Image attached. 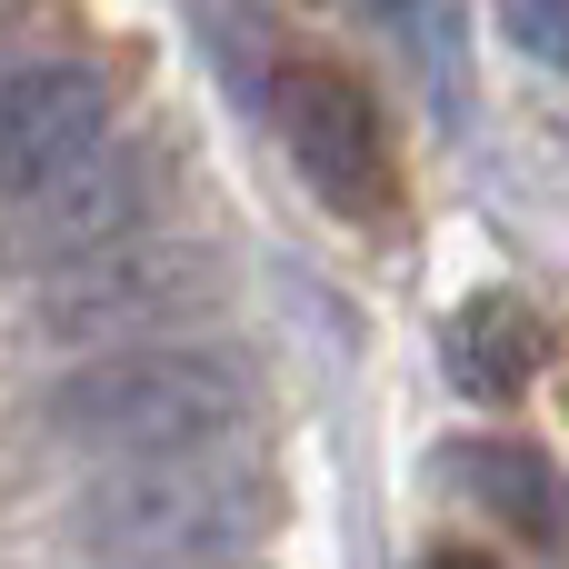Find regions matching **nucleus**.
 Masks as SVG:
<instances>
[{"mask_svg":"<svg viewBox=\"0 0 569 569\" xmlns=\"http://www.w3.org/2000/svg\"><path fill=\"white\" fill-rule=\"evenodd\" d=\"M280 510H290L280 470L220 440V450L110 460L70 500V530L90 540V560H240L280 530Z\"/></svg>","mask_w":569,"mask_h":569,"instance_id":"nucleus-1","label":"nucleus"},{"mask_svg":"<svg viewBox=\"0 0 569 569\" xmlns=\"http://www.w3.org/2000/svg\"><path fill=\"white\" fill-rule=\"evenodd\" d=\"M260 410V370L240 350L210 340H170V350H120V360H80L50 390V430L70 450L110 460H160V450H220L240 440Z\"/></svg>","mask_w":569,"mask_h":569,"instance_id":"nucleus-2","label":"nucleus"},{"mask_svg":"<svg viewBox=\"0 0 569 569\" xmlns=\"http://www.w3.org/2000/svg\"><path fill=\"white\" fill-rule=\"evenodd\" d=\"M220 250L200 240H120L80 270H60L40 290V330L50 340H80L90 360H120V350H170L180 320H210L220 310Z\"/></svg>","mask_w":569,"mask_h":569,"instance_id":"nucleus-3","label":"nucleus"},{"mask_svg":"<svg viewBox=\"0 0 569 569\" xmlns=\"http://www.w3.org/2000/svg\"><path fill=\"white\" fill-rule=\"evenodd\" d=\"M270 120H280L300 180H310L330 210H350V220H380V210H390V140H380V110H370V90H360L350 70H330V60H280Z\"/></svg>","mask_w":569,"mask_h":569,"instance_id":"nucleus-4","label":"nucleus"},{"mask_svg":"<svg viewBox=\"0 0 569 569\" xmlns=\"http://www.w3.org/2000/svg\"><path fill=\"white\" fill-rule=\"evenodd\" d=\"M100 150H110V80L90 60H30L0 80V200L10 210Z\"/></svg>","mask_w":569,"mask_h":569,"instance_id":"nucleus-5","label":"nucleus"},{"mask_svg":"<svg viewBox=\"0 0 569 569\" xmlns=\"http://www.w3.org/2000/svg\"><path fill=\"white\" fill-rule=\"evenodd\" d=\"M140 210H150V170H140V150H100V160H80L70 180H50L40 200H20L10 260L80 270V260H100V250L140 240Z\"/></svg>","mask_w":569,"mask_h":569,"instance_id":"nucleus-6","label":"nucleus"},{"mask_svg":"<svg viewBox=\"0 0 569 569\" xmlns=\"http://www.w3.org/2000/svg\"><path fill=\"white\" fill-rule=\"evenodd\" d=\"M450 480H460L490 520H510L530 550L569 560V480L530 450V440H460V450H450Z\"/></svg>","mask_w":569,"mask_h":569,"instance_id":"nucleus-7","label":"nucleus"},{"mask_svg":"<svg viewBox=\"0 0 569 569\" xmlns=\"http://www.w3.org/2000/svg\"><path fill=\"white\" fill-rule=\"evenodd\" d=\"M540 350H550V330H540V310L510 300V290H480V300L450 320V370H460L470 400H520L530 370H540Z\"/></svg>","mask_w":569,"mask_h":569,"instance_id":"nucleus-8","label":"nucleus"},{"mask_svg":"<svg viewBox=\"0 0 569 569\" xmlns=\"http://www.w3.org/2000/svg\"><path fill=\"white\" fill-rule=\"evenodd\" d=\"M500 30H510V50H520V60L569 70V0H500Z\"/></svg>","mask_w":569,"mask_h":569,"instance_id":"nucleus-9","label":"nucleus"},{"mask_svg":"<svg viewBox=\"0 0 569 569\" xmlns=\"http://www.w3.org/2000/svg\"><path fill=\"white\" fill-rule=\"evenodd\" d=\"M100 569H240V560H100Z\"/></svg>","mask_w":569,"mask_h":569,"instance_id":"nucleus-10","label":"nucleus"},{"mask_svg":"<svg viewBox=\"0 0 569 569\" xmlns=\"http://www.w3.org/2000/svg\"><path fill=\"white\" fill-rule=\"evenodd\" d=\"M430 569H490L480 550H430Z\"/></svg>","mask_w":569,"mask_h":569,"instance_id":"nucleus-11","label":"nucleus"}]
</instances>
